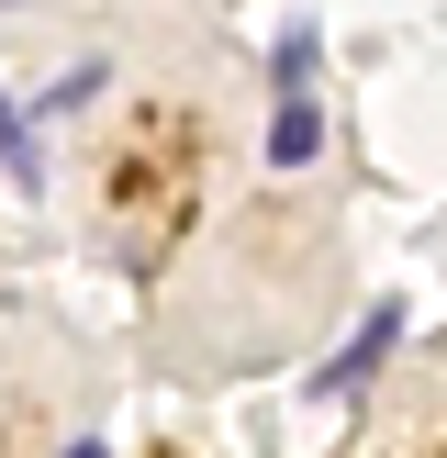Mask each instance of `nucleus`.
Masks as SVG:
<instances>
[{
	"mask_svg": "<svg viewBox=\"0 0 447 458\" xmlns=\"http://www.w3.org/2000/svg\"><path fill=\"white\" fill-rule=\"evenodd\" d=\"M392 335H402V302H380L369 325H358V347H335L325 369H313V392H358V380H369L380 358H392Z\"/></svg>",
	"mask_w": 447,
	"mask_h": 458,
	"instance_id": "nucleus-1",
	"label": "nucleus"
},
{
	"mask_svg": "<svg viewBox=\"0 0 447 458\" xmlns=\"http://www.w3.org/2000/svg\"><path fill=\"white\" fill-rule=\"evenodd\" d=\"M313 146H325V112H313V101H280V123H268V168H313Z\"/></svg>",
	"mask_w": 447,
	"mask_h": 458,
	"instance_id": "nucleus-2",
	"label": "nucleus"
},
{
	"mask_svg": "<svg viewBox=\"0 0 447 458\" xmlns=\"http://www.w3.org/2000/svg\"><path fill=\"white\" fill-rule=\"evenodd\" d=\"M268 89H280V101H313V34H280V56H268Z\"/></svg>",
	"mask_w": 447,
	"mask_h": 458,
	"instance_id": "nucleus-3",
	"label": "nucleus"
},
{
	"mask_svg": "<svg viewBox=\"0 0 447 458\" xmlns=\"http://www.w3.org/2000/svg\"><path fill=\"white\" fill-rule=\"evenodd\" d=\"M0 134H12V191H45V134H34V112L12 101V123H0Z\"/></svg>",
	"mask_w": 447,
	"mask_h": 458,
	"instance_id": "nucleus-4",
	"label": "nucleus"
}]
</instances>
